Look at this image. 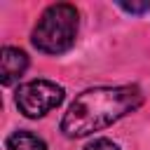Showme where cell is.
Instances as JSON below:
<instances>
[{"instance_id": "cell-1", "label": "cell", "mask_w": 150, "mask_h": 150, "mask_svg": "<svg viewBox=\"0 0 150 150\" xmlns=\"http://www.w3.org/2000/svg\"><path fill=\"white\" fill-rule=\"evenodd\" d=\"M143 103L138 87H94L82 91L61 120V131L68 138H82L101 131L120 117L134 112Z\"/></svg>"}, {"instance_id": "cell-2", "label": "cell", "mask_w": 150, "mask_h": 150, "mask_svg": "<svg viewBox=\"0 0 150 150\" xmlns=\"http://www.w3.org/2000/svg\"><path fill=\"white\" fill-rule=\"evenodd\" d=\"M80 16L68 2H56L47 7L33 30V45L45 54H63L75 45Z\"/></svg>"}, {"instance_id": "cell-3", "label": "cell", "mask_w": 150, "mask_h": 150, "mask_svg": "<svg viewBox=\"0 0 150 150\" xmlns=\"http://www.w3.org/2000/svg\"><path fill=\"white\" fill-rule=\"evenodd\" d=\"M63 101V87L52 80H30L16 91V108L26 117H42Z\"/></svg>"}, {"instance_id": "cell-4", "label": "cell", "mask_w": 150, "mask_h": 150, "mask_svg": "<svg viewBox=\"0 0 150 150\" xmlns=\"http://www.w3.org/2000/svg\"><path fill=\"white\" fill-rule=\"evenodd\" d=\"M28 68V56L23 49H16V47H5L2 54H0V80L2 84H12L16 82L23 70Z\"/></svg>"}, {"instance_id": "cell-5", "label": "cell", "mask_w": 150, "mask_h": 150, "mask_svg": "<svg viewBox=\"0 0 150 150\" xmlns=\"http://www.w3.org/2000/svg\"><path fill=\"white\" fill-rule=\"evenodd\" d=\"M7 148L9 150H47L45 141L30 131H14L7 138Z\"/></svg>"}, {"instance_id": "cell-6", "label": "cell", "mask_w": 150, "mask_h": 150, "mask_svg": "<svg viewBox=\"0 0 150 150\" xmlns=\"http://www.w3.org/2000/svg\"><path fill=\"white\" fill-rule=\"evenodd\" d=\"M84 150H120L112 141H108V138H96V141H91Z\"/></svg>"}, {"instance_id": "cell-7", "label": "cell", "mask_w": 150, "mask_h": 150, "mask_svg": "<svg viewBox=\"0 0 150 150\" xmlns=\"http://www.w3.org/2000/svg\"><path fill=\"white\" fill-rule=\"evenodd\" d=\"M120 7H122L124 12L141 14V12H148V9H150V2H120Z\"/></svg>"}]
</instances>
